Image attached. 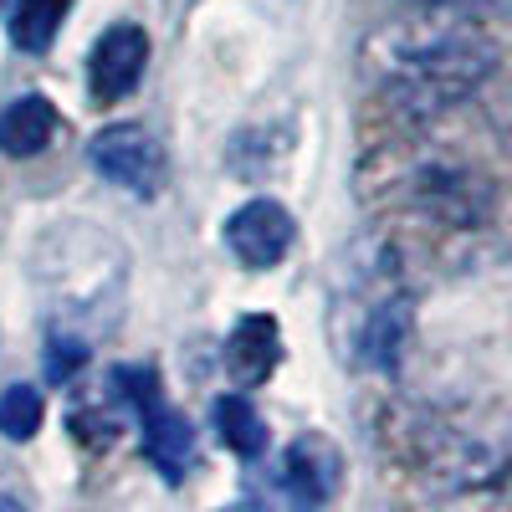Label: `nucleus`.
<instances>
[{
	"label": "nucleus",
	"instance_id": "obj_1",
	"mask_svg": "<svg viewBox=\"0 0 512 512\" xmlns=\"http://www.w3.org/2000/svg\"><path fill=\"white\" fill-rule=\"evenodd\" d=\"M415 16L379 26L364 41V72L405 118H441L466 103L497 67L482 21L410 6Z\"/></svg>",
	"mask_w": 512,
	"mask_h": 512
},
{
	"label": "nucleus",
	"instance_id": "obj_7",
	"mask_svg": "<svg viewBox=\"0 0 512 512\" xmlns=\"http://www.w3.org/2000/svg\"><path fill=\"white\" fill-rule=\"evenodd\" d=\"M282 359V328L267 313H251L231 328L226 338V369L236 379V390H256Z\"/></svg>",
	"mask_w": 512,
	"mask_h": 512
},
{
	"label": "nucleus",
	"instance_id": "obj_9",
	"mask_svg": "<svg viewBox=\"0 0 512 512\" xmlns=\"http://www.w3.org/2000/svg\"><path fill=\"white\" fill-rule=\"evenodd\" d=\"M144 431H149L144 446H149L154 466H159L169 482H180V477H185V466H190V456H195V436H190L185 415H175L169 405L149 400V405H144Z\"/></svg>",
	"mask_w": 512,
	"mask_h": 512
},
{
	"label": "nucleus",
	"instance_id": "obj_5",
	"mask_svg": "<svg viewBox=\"0 0 512 512\" xmlns=\"http://www.w3.org/2000/svg\"><path fill=\"white\" fill-rule=\"evenodd\" d=\"M149 67V36L144 26L134 21H113L98 47L88 52V88H93V103H118L139 88V77Z\"/></svg>",
	"mask_w": 512,
	"mask_h": 512
},
{
	"label": "nucleus",
	"instance_id": "obj_11",
	"mask_svg": "<svg viewBox=\"0 0 512 512\" xmlns=\"http://www.w3.org/2000/svg\"><path fill=\"white\" fill-rule=\"evenodd\" d=\"M216 431L236 456H262L267 451V420L256 415V405L246 395H226L216 405Z\"/></svg>",
	"mask_w": 512,
	"mask_h": 512
},
{
	"label": "nucleus",
	"instance_id": "obj_6",
	"mask_svg": "<svg viewBox=\"0 0 512 512\" xmlns=\"http://www.w3.org/2000/svg\"><path fill=\"white\" fill-rule=\"evenodd\" d=\"M338 472H344V461L328 436H297L282 456V492L297 507H318L338 492Z\"/></svg>",
	"mask_w": 512,
	"mask_h": 512
},
{
	"label": "nucleus",
	"instance_id": "obj_10",
	"mask_svg": "<svg viewBox=\"0 0 512 512\" xmlns=\"http://www.w3.org/2000/svg\"><path fill=\"white\" fill-rule=\"evenodd\" d=\"M72 11V0H16V11H11V41L21 52H47L62 21Z\"/></svg>",
	"mask_w": 512,
	"mask_h": 512
},
{
	"label": "nucleus",
	"instance_id": "obj_4",
	"mask_svg": "<svg viewBox=\"0 0 512 512\" xmlns=\"http://www.w3.org/2000/svg\"><path fill=\"white\" fill-rule=\"evenodd\" d=\"M292 236H297L292 210L277 205V200H246L226 221V246L246 272H272L292 251Z\"/></svg>",
	"mask_w": 512,
	"mask_h": 512
},
{
	"label": "nucleus",
	"instance_id": "obj_13",
	"mask_svg": "<svg viewBox=\"0 0 512 512\" xmlns=\"http://www.w3.org/2000/svg\"><path fill=\"white\" fill-rule=\"evenodd\" d=\"M410 6H431V11H451L466 21H507L512 0H410Z\"/></svg>",
	"mask_w": 512,
	"mask_h": 512
},
{
	"label": "nucleus",
	"instance_id": "obj_2",
	"mask_svg": "<svg viewBox=\"0 0 512 512\" xmlns=\"http://www.w3.org/2000/svg\"><path fill=\"white\" fill-rule=\"evenodd\" d=\"M425 472L441 487H492L512 477V425L446 415L425 431Z\"/></svg>",
	"mask_w": 512,
	"mask_h": 512
},
{
	"label": "nucleus",
	"instance_id": "obj_3",
	"mask_svg": "<svg viewBox=\"0 0 512 512\" xmlns=\"http://www.w3.org/2000/svg\"><path fill=\"white\" fill-rule=\"evenodd\" d=\"M88 159H93V169L108 185L139 195V200L159 195L164 169H169L164 164V144L154 139V128H144V123H113V128H103V134L88 144Z\"/></svg>",
	"mask_w": 512,
	"mask_h": 512
},
{
	"label": "nucleus",
	"instance_id": "obj_14",
	"mask_svg": "<svg viewBox=\"0 0 512 512\" xmlns=\"http://www.w3.org/2000/svg\"><path fill=\"white\" fill-rule=\"evenodd\" d=\"M82 364H88V349H82V338H52V354H47V374L52 379H72Z\"/></svg>",
	"mask_w": 512,
	"mask_h": 512
},
{
	"label": "nucleus",
	"instance_id": "obj_8",
	"mask_svg": "<svg viewBox=\"0 0 512 512\" xmlns=\"http://www.w3.org/2000/svg\"><path fill=\"white\" fill-rule=\"evenodd\" d=\"M57 134V108L41 98V93H26V98H11L0 108V154L6 159H31L52 144Z\"/></svg>",
	"mask_w": 512,
	"mask_h": 512
},
{
	"label": "nucleus",
	"instance_id": "obj_12",
	"mask_svg": "<svg viewBox=\"0 0 512 512\" xmlns=\"http://www.w3.org/2000/svg\"><path fill=\"white\" fill-rule=\"evenodd\" d=\"M41 415H47L41 390H31V384H11V390L0 395V436L6 441H31L41 431Z\"/></svg>",
	"mask_w": 512,
	"mask_h": 512
}]
</instances>
